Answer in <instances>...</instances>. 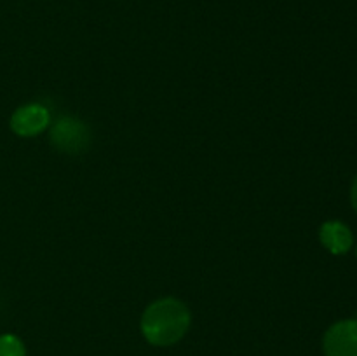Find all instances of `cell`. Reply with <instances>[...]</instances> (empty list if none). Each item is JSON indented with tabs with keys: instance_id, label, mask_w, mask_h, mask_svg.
<instances>
[{
	"instance_id": "3957f363",
	"label": "cell",
	"mask_w": 357,
	"mask_h": 356,
	"mask_svg": "<svg viewBox=\"0 0 357 356\" xmlns=\"http://www.w3.org/2000/svg\"><path fill=\"white\" fill-rule=\"evenodd\" d=\"M51 122V114L40 103H28L17 108L10 117V129L17 136L31 138L44 131Z\"/></svg>"
},
{
	"instance_id": "7a4b0ae2",
	"label": "cell",
	"mask_w": 357,
	"mask_h": 356,
	"mask_svg": "<svg viewBox=\"0 0 357 356\" xmlns=\"http://www.w3.org/2000/svg\"><path fill=\"white\" fill-rule=\"evenodd\" d=\"M51 143L63 154L77 156L84 154L91 143L89 128L84 124L80 119L75 117H59L54 124L51 126Z\"/></svg>"
},
{
	"instance_id": "277c9868",
	"label": "cell",
	"mask_w": 357,
	"mask_h": 356,
	"mask_svg": "<svg viewBox=\"0 0 357 356\" xmlns=\"http://www.w3.org/2000/svg\"><path fill=\"white\" fill-rule=\"evenodd\" d=\"M326 356H357V320L338 321L324 335Z\"/></svg>"
},
{
	"instance_id": "5b68a950",
	"label": "cell",
	"mask_w": 357,
	"mask_h": 356,
	"mask_svg": "<svg viewBox=\"0 0 357 356\" xmlns=\"http://www.w3.org/2000/svg\"><path fill=\"white\" fill-rule=\"evenodd\" d=\"M321 243L335 255L347 253L352 246V232L342 222H326L321 227Z\"/></svg>"
},
{
	"instance_id": "6da1fadb",
	"label": "cell",
	"mask_w": 357,
	"mask_h": 356,
	"mask_svg": "<svg viewBox=\"0 0 357 356\" xmlns=\"http://www.w3.org/2000/svg\"><path fill=\"white\" fill-rule=\"evenodd\" d=\"M190 311L181 300L166 297L150 304L142 316V334L152 346L176 344L190 328Z\"/></svg>"
},
{
	"instance_id": "52a82bcc",
	"label": "cell",
	"mask_w": 357,
	"mask_h": 356,
	"mask_svg": "<svg viewBox=\"0 0 357 356\" xmlns=\"http://www.w3.org/2000/svg\"><path fill=\"white\" fill-rule=\"evenodd\" d=\"M351 199H352V206H354V209L357 212V177L354 180V184H352V192H351Z\"/></svg>"
},
{
	"instance_id": "8992f818",
	"label": "cell",
	"mask_w": 357,
	"mask_h": 356,
	"mask_svg": "<svg viewBox=\"0 0 357 356\" xmlns=\"http://www.w3.org/2000/svg\"><path fill=\"white\" fill-rule=\"evenodd\" d=\"M0 356H26V349L16 335L3 334L0 335Z\"/></svg>"
}]
</instances>
